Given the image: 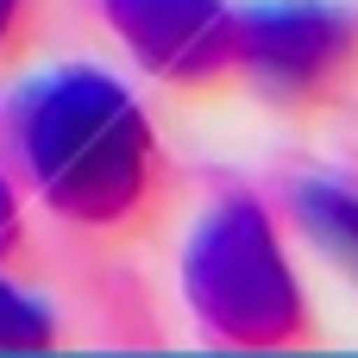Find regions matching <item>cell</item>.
Masks as SVG:
<instances>
[{"instance_id": "1", "label": "cell", "mask_w": 358, "mask_h": 358, "mask_svg": "<svg viewBox=\"0 0 358 358\" xmlns=\"http://www.w3.org/2000/svg\"><path fill=\"white\" fill-rule=\"evenodd\" d=\"M19 157L31 189L76 233L126 239L164 208V157L138 101L101 69H63L19 107Z\"/></svg>"}, {"instance_id": "2", "label": "cell", "mask_w": 358, "mask_h": 358, "mask_svg": "<svg viewBox=\"0 0 358 358\" xmlns=\"http://www.w3.org/2000/svg\"><path fill=\"white\" fill-rule=\"evenodd\" d=\"M182 289L195 302V321L233 352H302V346H315L302 283L283 258L271 214L252 195H227L195 227V245L182 258Z\"/></svg>"}, {"instance_id": "3", "label": "cell", "mask_w": 358, "mask_h": 358, "mask_svg": "<svg viewBox=\"0 0 358 358\" xmlns=\"http://www.w3.org/2000/svg\"><path fill=\"white\" fill-rule=\"evenodd\" d=\"M239 88L271 107H334L358 88V13L277 0L239 13Z\"/></svg>"}, {"instance_id": "4", "label": "cell", "mask_w": 358, "mask_h": 358, "mask_svg": "<svg viewBox=\"0 0 358 358\" xmlns=\"http://www.w3.org/2000/svg\"><path fill=\"white\" fill-rule=\"evenodd\" d=\"M120 44L170 88H239V6L227 0H101Z\"/></svg>"}, {"instance_id": "5", "label": "cell", "mask_w": 358, "mask_h": 358, "mask_svg": "<svg viewBox=\"0 0 358 358\" xmlns=\"http://www.w3.org/2000/svg\"><path fill=\"white\" fill-rule=\"evenodd\" d=\"M296 220H302V233H308L327 258H340L346 271H358V195L352 189L302 182V189H296Z\"/></svg>"}, {"instance_id": "6", "label": "cell", "mask_w": 358, "mask_h": 358, "mask_svg": "<svg viewBox=\"0 0 358 358\" xmlns=\"http://www.w3.org/2000/svg\"><path fill=\"white\" fill-rule=\"evenodd\" d=\"M50 340H57V321L0 277V352H44Z\"/></svg>"}, {"instance_id": "7", "label": "cell", "mask_w": 358, "mask_h": 358, "mask_svg": "<svg viewBox=\"0 0 358 358\" xmlns=\"http://www.w3.org/2000/svg\"><path fill=\"white\" fill-rule=\"evenodd\" d=\"M44 0H0V63H13L31 38H38Z\"/></svg>"}, {"instance_id": "8", "label": "cell", "mask_w": 358, "mask_h": 358, "mask_svg": "<svg viewBox=\"0 0 358 358\" xmlns=\"http://www.w3.org/2000/svg\"><path fill=\"white\" fill-rule=\"evenodd\" d=\"M19 195H13V182L0 176V264H13V252H19Z\"/></svg>"}]
</instances>
